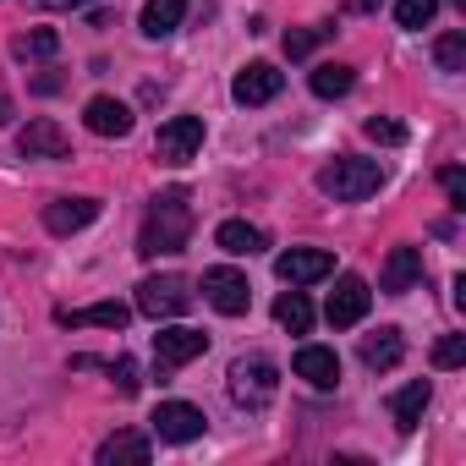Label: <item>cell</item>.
I'll list each match as a JSON object with an SVG mask.
<instances>
[{"instance_id": "cell-23", "label": "cell", "mask_w": 466, "mask_h": 466, "mask_svg": "<svg viewBox=\"0 0 466 466\" xmlns=\"http://www.w3.org/2000/svg\"><path fill=\"white\" fill-rule=\"evenodd\" d=\"M56 50H61V34L56 28H28V34L12 39V56L17 61H50Z\"/></svg>"}, {"instance_id": "cell-14", "label": "cell", "mask_w": 466, "mask_h": 466, "mask_svg": "<svg viewBox=\"0 0 466 466\" xmlns=\"http://www.w3.org/2000/svg\"><path fill=\"white\" fill-rule=\"evenodd\" d=\"M94 219H99V198H56L45 208V230H50V237H72V230H83Z\"/></svg>"}, {"instance_id": "cell-9", "label": "cell", "mask_w": 466, "mask_h": 466, "mask_svg": "<svg viewBox=\"0 0 466 466\" xmlns=\"http://www.w3.org/2000/svg\"><path fill=\"white\" fill-rule=\"evenodd\" d=\"M203 428H208V417L192 400H159L154 406V433L170 444H192V439H203Z\"/></svg>"}, {"instance_id": "cell-19", "label": "cell", "mask_w": 466, "mask_h": 466, "mask_svg": "<svg viewBox=\"0 0 466 466\" xmlns=\"http://www.w3.org/2000/svg\"><path fill=\"white\" fill-rule=\"evenodd\" d=\"M61 324H72V329H127V319H132V308L127 302H94V308H77V313H56Z\"/></svg>"}, {"instance_id": "cell-8", "label": "cell", "mask_w": 466, "mask_h": 466, "mask_svg": "<svg viewBox=\"0 0 466 466\" xmlns=\"http://www.w3.org/2000/svg\"><path fill=\"white\" fill-rule=\"evenodd\" d=\"M203 351H208V335H203V329L170 324V329H159V335H154L159 373H176V368H187V362H192V357H203Z\"/></svg>"}, {"instance_id": "cell-26", "label": "cell", "mask_w": 466, "mask_h": 466, "mask_svg": "<svg viewBox=\"0 0 466 466\" xmlns=\"http://www.w3.org/2000/svg\"><path fill=\"white\" fill-rule=\"evenodd\" d=\"M439 12V0H395V23L400 28H428Z\"/></svg>"}, {"instance_id": "cell-35", "label": "cell", "mask_w": 466, "mask_h": 466, "mask_svg": "<svg viewBox=\"0 0 466 466\" xmlns=\"http://www.w3.org/2000/svg\"><path fill=\"white\" fill-rule=\"evenodd\" d=\"M351 6H357V12H373V6H379V0H351Z\"/></svg>"}, {"instance_id": "cell-30", "label": "cell", "mask_w": 466, "mask_h": 466, "mask_svg": "<svg viewBox=\"0 0 466 466\" xmlns=\"http://www.w3.org/2000/svg\"><path fill=\"white\" fill-rule=\"evenodd\" d=\"M466 362V335H444L433 346V368H461Z\"/></svg>"}, {"instance_id": "cell-28", "label": "cell", "mask_w": 466, "mask_h": 466, "mask_svg": "<svg viewBox=\"0 0 466 466\" xmlns=\"http://www.w3.org/2000/svg\"><path fill=\"white\" fill-rule=\"evenodd\" d=\"M329 34H335V28H297V34H286V56H291V61H302V56H313Z\"/></svg>"}, {"instance_id": "cell-34", "label": "cell", "mask_w": 466, "mask_h": 466, "mask_svg": "<svg viewBox=\"0 0 466 466\" xmlns=\"http://www.w3.org/2000/svg\"><path fill=\"white\" fill-rule=\"evenodd\" d=\"M39 6H83V0H39Z\"/></svg>"}, {"instance_id": "cell-10", "label": "cell", "mask_w": 466, "mask_h": 466, "mask_svg": "<svg viewBox=\"0 0 466 466\" xmlns=\"http://www.w3.org/2000/svg\"><path fill=\"white\" fill-rule=\"evenodd\" d=\"M275 275H280L286 286H313V280H329V275H335V258H329L324 248H286V253L275 258Z\"/></svg>"}, {"instance_id": "cell-3", "label": "cell", "mask_w": 466, "mask_h": 466, "mask_svg": "<svg viewBox=\"0 0 466 466\" xmlns=\"http://www.w3.org/2000/svg\"><path fill=\"white\" fill-rule=\"evenodd\" d=\"M275 395H280V368L269 357H237V362H230V400H237V406L264 411Z\"/></svg>"}, {"instance_id": "cell-1", "label": "cell", "mask_w": 466, "mask_h": 466, "mask_svg": "<svg viewBox=\"0 0 466 466\" xmlns=\"http://www.w3.org/2000/svg\"><path fill=\"white\" fill-rule=\"evenodd\" d=\"M192 242V203H187V187H170L148 203L143 214V230H137V253L143 258H165V253H181Z\"/></svg>"}, {"instance_id": "cell-4", "label": "cell", "mask_w": 466, "mask_h": 466, "mask_svg": "<svg viewBox=\"0 0 466 466\" xmlns=\"http://www.w3.org/2000/svg\"><path fill=\"white\" fill-rule=\"evenodd\" d=\"M192 302H198V291H192L181 275H148V280L137 286V313H148L154 324H159V319H181Z\"/></svg>"}, {"instance_id": "cell-22", "label": "cell", "mask_w": 466, "mask_h": 466, "mask_svg": "<svg viewBox=\"0 0 466 466\" xmlns=\"http://www.w3.org/2000/svg\"><path fill=\"white\" fill-rule=\"evenodd\" d=\"M181 17H187V0H148V6H143V34L165 39V34L181 28Z\"/></svg>"}, {"instance_id": "cell-7", "label": "cell", "mask_w": 466, "mask_h": 466, "mask_svg": "<svg viewBox=\"0 0 466 466\" xmlns=\"http://www.w3.org/2000/svg\"><path fill=\"white\" fill-rule=\"evenodd\" d=\"M368 302H373L368 280H362V275H340V280H335V291H329L324 319H329L335 329H351V324H362V319H368Z\"/></svg>"}, {"instance_id": "cell-15", "label": "cell", "mask_w": 466, "mask_h": 466, "mask_svg": "<svg viewBox=\"0 0 466 466\" xmlns=\"http://www.w3.org/2000/svg\"><path fill=\"white\" fill-rule=\"evenodd\" d=\"M83 121H88V132H99V137H127V132H132V105L99 94V99H88Z\"/></svg>"}, {"instance_id": "cell-2", "label": "cell", "mask_w": 466, "mask_h": 466, "mask_svg": "<svg viewBox=\"0 0 466 466\" xmlns=\"http://www.w3.org/2000/svg\"><path fill=\"white\" fill-rule=\"evenodd\" d=\"M379 187H384V165H379V159L346 154V159H335V165L319 170V192H329L335 203H362V198H373Z\"/></svg>"}, {"instance_id": "cell-24", "label": "cell", "mask_w": 466, "mask_h": 466, "mask_svg": "<svg viewBox=\"0 0 466 466\" xmlns=\"http://www.w3.org/2000/svg\"><path fill=\"white\" fill-rule=\"evenodd\" d=\"M275 319H280L291 335H308V329H313V302H308V297L291 286V291H280V302H275Z\"/></svg>"}, {"instance_id": "cell-5", "label": "cell", "mask_w": 466, "mask_h": 466, "mask_svg": "<svg viewBox=\"0 0 466 466\" xmlns=\"http://www.w3.org/2000/svg\"><path fill=\"white\" fill-rule=\"evenodd\" d=\"M203 302L214 308V313H225V319H242L248 308H253V286H248V275L242 269H203Z\"/></svg>"}, {"instance_id": "cell-6", "label": "cell", "mask_w": 466, "mask_h": 466, "mask_svg": "<svg viewBox=\"0 0 466 466\" xmlns=\"http://www.w3.org/2000/svg\"><path fill=\"white\" fill-rule=\"evenodd\" d=\"M198 148H203V116H170L154 137V154L165 165H187Z\"/></svg>"}, {"instance_id": "cell-18", "label": "cell", "mask_w": 466, "mask_h": 466, "mask_svg": "<svg viewBox=\"0 0 466 466\" xmlns=\"http://www.w3.org/2000/svg\"><path fill=\"white\" fill-rule=\"evenodd\" d=\"M214 242H219L230 258H253V253H264V248H269V237H264L258 225H248V219H225V225L214 230Z\"/></svg>"}, {"instance_id": "cell-29", "label": "cell", "mask_w": 466, "mask_h": 466, "mask_svg": "<svg viewBox=\"0 0 466 466\" xmlns=\"http://www.w3.org/2000/svg\"><path fill=\"white\" fill-rule=\"evenodd\" d=\"M362 132H368L373 143H390V148H395V143H406V127H400V121H390V116H368V127H362Z\"/></svg>"}, {"instance_id": "cell-25", "label": "cell", "mask_w": 466, "mask_h": 466, "mask_svg": "<svg viewBox=\"0 0 466 466\" xmlns=\"http://www.w3.org/2000/svg\"><path fill=\"white\" fill-rule=\"evenodd\" d=\"M351 83H357V72L340 66V61L313 66V94H319V99H340V94H351Z\"/></svg>"}, {"instance_id": "cell-13", "label": "cell", "mask_w": 466, "mask_h": 466, "mask_svg": "<svg viewBox=\"0 0 466 466\" xmlns=\"http://www.w3.org/2000/svg\"><path fill=\"white\" fill-rule=\"evenodd\" d=\"M417 286H422V248H390L384 275H379V291L406 297V291H417Z\"/></svg>"}, {"instance_id": "cell-20", "label": "cell", "mask_w": 466, "mask_h": 466, "mask_svg": "<svg viewBox=\"0 0 466 466\" xmlns=\"http://www.w3.org/2000/svg\"><path fill=\"white\" fill-rule=\"evenodd\" d=\"M400 357H406V340H400V329H395V324H384V329L362 335V362H368V368H379V373H384V368H395Z\"/></svg>"}, {"instance_id": "cell-17", "label": "cell", "mask_w": 466, "mask_h": 466, "mask_svg": "<svg viewBox=\"0 0 466 466\" xmlns=\"http://www.w3.org/2000/svg\"><path fill=\"white\" fill-rule=\"evenodd\" d=\"M428 400H433V384H428V379H411L406 390H395V400H390V417H395V428H400V433H411V428L422 422Z\"/></svg>"}, {"instance_id": "cell-36", "label": "cell", "mask_w": 466, "mask_h": 466, "mask_svg": "<svg viewBox=\"0 0 466 466\" xmlns=\"http://www.w3.org/2000/svg\"><path fill=\"white\" fill-rule=\"evenodd\" d=\"M455 6H466V0H455Z\"/></svg>"}, {"instance_id": "cell-12", "label": "cell", "mask_w": 466, "mask_h": 466, "mask_svg": "<svg viewBox=\"0 0 466 466\" xmlns=\"http://www.w3.org/2000/svg\"><path fill=\"white\" fill-rule=\"evenodd\" d=\"M280 88H286V72L269 66V61H253V66L237 72V83H230V99H237V105H269Z\"/></svg>"}, {"instance_id": "cell-11", "label": "cell", "mask_w": 466, "mask_h": 466, "mask_svg": "<svg viewBox=\"0 0 466 466\" xmlns=\"http://www.w3.org/2000/svg\"><path fill=\"white\" fill-rule=\"evenodd\" d=\"M17 154H23V159H72V137H66L50 116H39V121H28V127L17 132Z\"/></svg>"}, {"instance_id": "cell-31", "label": "cell", "mask_w": 466, "mask_h": 466, "mask_svg": "<svg viewBox=\"0 0 466 466\" xmlns=\"http://www.w3.org/2000/svg\"><path fill=\"white\" fill-rule=\"evenodd\" d=\"M110 379H116L121 395H137V362H132V357H121V362L110 368Z\"/></svg>"}, {"instance_id": "cell-27", "label": "cell", "mask_w": 466, "mask_h": 466, "mask_svg": "<svg viewBox=\"0 0 466 466\" xmlns=\"http://www.w3.org/2000/svg\"><path fill=\"white\" fill-rule=\"evenodd\" d=\"M433 61H439L444 72H466V34H444V39L433 45Z\"/></svg>"}, {"instance_id": "cell-32", "label": "cell", "mask_w": 466, "mask_h": 466, "mask_svg": "<svg viewBox=\"0 0 466 466\" xmlns=\"http://www.w3.org/2000/svg\"><path fill=\"white\" fill-rule=\"evenodd\" d=\"M439 181H444V192H450V203H455V208H466V176H461V170L450 165V170H444Z\"/></svg>"}, {"instance_id": "cell-33", "label": "cell", "mask_w": 466, "mask_h": 466, "mask_svg": "<svg viewBox=\"0 0 466 466\" xmlns=\"http://www.w3.org/2000/svg\"><path fill=\"white\" fill-rule=\"evenodd\" d=\"M6 116H12V99H6V94H0V127H6Z\"/></svg>"}, {"instance_id": "cell-16", "label": "cell", "mask_w": 466, "mask_h": 466, "mask_svg": "<svg viewBox=\"0 0 466 466\" xmlns=\"http://www.w3.org/2000/svg\"><path fill=\"white\" fill-rule=\"evenodd\" d=\"M297 379H308L313 390H335L340 384V357L329 346H302L297 351Z\"/></svg>"}, {"instance_id": "cell-21", "label": "cell", "mask_w": 466, "mask_h": 466, "mask_svg": "<svg viewBox=\"0 0 466 466\" xmlns=\"http://www.w3.org/2000/svg\"><path fill=\"white\" fill-rule=\"evenodd\" d=\"M148 455H154L148 433H132V428H121V433H110V439L99 444V466H116V461H132V466H143Z\"/></svg>"}]
</instances>
